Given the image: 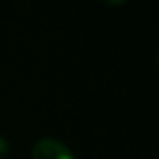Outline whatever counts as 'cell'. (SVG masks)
<instances>
[{
  "instance_id": "obj_1",
  "label": "cell",
  "mask_w": 159,
  "mask_h": 159,
  "mask_svg": "<svg viewBox=\"0 0 159 159\" xmlns=\"http://www.w3.org/2000/svg\"><path fill=\"white\" fill-rule=\"evenodd\" d=\"M33 159H75L63 142L55 139H41L33 147Z\"/></svg>"
},
{
  "instance_id": "obj_2",
  "label": "cell",
  "mask_w": 159,
  "mask_h": 159,
  "mask_svg": "<svg viewBox=\"0 0 159 159\" xmlns=\"http://www.w3.org/2000/svg\"><path fill=\"white\" fill-rule=\"evenodd\" d=\"M9 152H11V142L0 135V159H5L9 156Z\"/></svg>"
}]
</instances>
